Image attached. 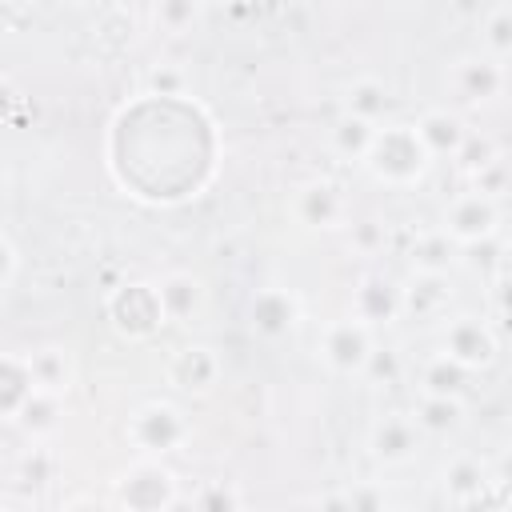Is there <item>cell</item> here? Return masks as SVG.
<instances>
[{"label": "cell", "mask_w": 512, "mask_h": 512, "mask_svg": "<svg viewBox=\"0 0 512 512\" xmlns=\"http://www.w3.org/2000/svg\"><path fill=\"white\" fill-rule=\"evenodd\" d=\"M364 160H368L372 176L384 180V184H416L432 156L420 144L412 124H388V128L372 132V144H368Z\"/></svg>", "instance_id": "obj_1"}, {"label": "cell", "mask_w": 512, "mask_h": 512, "mask_svg": "<svg viewBox=\"0 0 512 512\" xmlns=\"http://www.w3.org/2000/svg\"><path fill=\"white\" fill-rule=\"evenodd\" d=\"M108 316L112 324L124 332V336H152L168 316H164V304H160V292L152 284H124L108 296Z\"/></svg>", "instance_id": "obj_2"}, {"label": "cell", "mask_w": 512, "mask_h": 512, "mask_svg": "<svg viewBox=\"0 0 512 512\" xmlns=\"http://www.w3.org/2000/svg\"><path fill=\"white\" fill-rule=\"evenodd\" d=\"M496 224H500L496 200L484 196V192H464L444 212V236L456 240V244H480L496 232Z\"/></svg>", "instance_id": "obj_3"}, {"label": "cell", "mask_w": 512, "mask_h": 512, "mask_svg": "<svg viewBox=\"0 0 512 512\" xmlns=\"http://www.w3.org/2000/svg\"><path fill=\"white\" fill-rule=\"evenodd\" d=\"M128 436L136 440L140 452L160 456V452H172V448L188 436V420H184L172 404H148V408H140V412L132 416Z\"/></svg>", "instance_id": "obj_4"}, {"label": "cell", "mask_w": 512, "mask_h": 512, "mask_svg": "<svg viewBox=\"0 0 512 512\" xmlns=\"http://www.w3.org/2000/svg\"><path fill=\"white\" fill-rule=\"evenodd\" d=\"M372 352V336H368V324H360L356 316L352 320H336L324 328V340H320V356L332 372H364V360Z\"/></svg>", "instance_id": "obj_5"}, {"label": "cell", "mask_w": 512, "mask_h": 512, "mask_svg": "<svg viewBox=\"0 0 512 512\" xmlns=\"http://www.w3.org/2000/svg\"><path fill=\"white\" fill-rule=\"evenodd\" d=\"M444 356H452V360L464 364L468 372H472V368H484V364H492V356H496V336H492V328H488L484 320L460 316L456 324H448Z\"/></svg>", "instance_id": "obj_6"}, {"label": "cell", "mask_w": 512, "mask_h": 512, "mask_svg": "<svg viewBox=\"0 0 512 512\" xmlns=\"http://www.w3.org/2000/svg\"><path fill=\"white\" fill-rule=\"evenodd\" d=\"M120 504L140 508V512H156V508H172L176 492H172V476L160 464H140L124 484H120Z\"/></svg>", "instance_id": "obj_7"}, {"label": "cell", "mask_w": 512, "mask_h": 512, "mask_svg": "<svg viewBox=\"0 0 512 512\" xmlns=\"http://www.w3.org/2000/svg\"><path fill=\"white\" fill-rule=\"evenodd\" d=\"M296 316H300L296 300L288 292H280V288H264L252 300V328L260 336H284V332H292L296 328Z\"/></svg>", "instance_id": "obj_8"}, {"label": "cell", "mask_w": 512, "mask_h": 512, "mask_svg": "<svg viewBox=\"0 0 512 512\" xmlns=\"http://www.w3.org/2000/svg\"><path fill=\"white\" fill-rule=\"evenodd\" d=\"M416 452V420L408 416H384L372 428V456L384 464H404Z\"/></svg>", "instance_id": "obj_9"}, {"label": "cell", "mask_w": 512, "mask_h": 512, "mask_svg": "<svg viewBox=\"0 0 512 512\" xmlns=\"http://www.w3.org/2000/svg\"><path fill=\"white\" fill-rule=\"evenodd\" d=\"M352 312L360 324H388L396 312H400V288H392L388 280H364L356 288V300H352Z\"/></svg>", "instance_id": "obj_10"}, {"label": "cell", "mask_w": 512, "mask_h": 512, "mask_svg": "<svg viewBox=\"0 0 512 512\" xmlns=\"http://www.w3.org/2000/svg\"><path fill=\"white\" fill-rule=\"evenodd\" d=\"M412 128H416L420 144L428 148V156H456L460 140L468 136L464 124H460L456 116H448V112H424Z\"/></svg>", "instance_id": "obj_11"}, {"label": "cell", "mask_w": 512, "mask_h": 512, "mask_svg": "<svg viewBox=\"0 0 512 512\" xmlns=\"http://www.w3.org/2000/svg\"><path fill=\"white\" fill-rule=\"evenodd\" d=\"M500 88H504L500 60H460V68H456V92L464 100H488Z\"/></svg>", "instance_id": "obj_12"}, {"label": "cell", "mask_w": 512, "mask_h": 512, "mask_svg": "<svg viewBox=\"0 0 512 512\" xmlns=\"http://www.w3.org/2000/svg\"><path fill=\"white\" fill-rule=\"evenodd\" d=\"M32 388H36V380H32L28 360L0 356V416H16L20 404L32 396Z\"/></svg>", "instance_id": "obj_13"}, {"label": "cell", "mask_w": 512, "mask_h": 512, "mask_svg": "<svg viewBox=\"0 0 512 512\" xmlns=\"http://www.w3.org/2000/svg\"><path fill=\"white\" fill-rule=\"evenodd\" d=\"M296 212H300L304 224L328 228V224L340 220V192H336L332 184H308V188L300 192V200H296Z\"/></svg>", "instance_id": "obj_14"}, {"label": "cell", "mask_w": 512, "mask_h": 512, "mask_svg": "<svg viewBox=\"0 0 512 512\" xmlns=\"http://www.w3.org/2000/svg\"><path fill=\"white\" fill-rule=\"evenodd\" d=\"M172 380L180 388H208L216 380V360L208 348H184L172 364Z\"/></svg>", "instance_id": "obj_15"}, {"label": "cell", "mask_w": 512, "mask_h": 512, "mask_svg": "<svg viewBox=\"0 0 512 512\" xmlns=\"http://www.w3.org/2000/svg\"><path fill=\"white\" fill-rule=\"evenodd\" d=\"M424 396H460L464 384H468V368L456 364L452 356H436L428 368H424Z\"/></svg>", "instance_id": "obj_16"}, {"label": "cell", "mask_w": 512, "mask_h": 512, "mask_svg": "<svg viewBox=\"0 0 512 512\" xmlns=\"http://www.w3.org/2000/svg\"><path fill=\"white\" fill-rule=\"evenodd\" d=\"M16 420H20L24 432H32V436L56 428V420H60V400H56V392H48V388H32V396L20 404Z\"/></svg>", "instance_id": "obj_17"}, {"label": "cell", "mask_w": 512, "mask_h": 512, "mask_svg": "<svg viewBox=\"0 0 512 512\" xmlns=\"http://www.w3.org/2000/svg\"><path fill=\"white\" fill-rule=\"evenodd\" d=\"M156 292H160V304H164V316H168V320L188 316V312L196 308V300H200V284H196L192 276H168Z\"/></svg>", "instance_id": "obj_18"}, {"label": "cell", "mask_w": 512, "mask_h": 512, "mask_svg": "<svg viewBox=\"0 0 512 512\" xmlns=\"http://www.w3.org/2000/svg\"><path fill=\"white\" fill-rule=\"evenodd\" d=\"M384 108H388V92L376 80H356L348 88V116H360V120L376 124L384 116Z\"/></svg>", "instance_id": "obj_19"}, {"label": "cell", "mask_w": 512, "mask_h": 512, "mask_svg": "<svg viewBox=\"0 0 512 512\" xmlns=\"http://www.w3.org/2000/svg\"><path fill=\"white\" fill-rule=\"evenodd\" d=\"M460 420V400L456 396H424L416 412V428L424 432H448Z\"/></svg>", "instance_id": "obj_20"}, {"label": "cell", "mask_w": 512, "mask_h": 512, "mask_svg": "<svg viewBox=\"0 0 512 512\" xmlns=\"http://www.w3.org/2000/svg\"><path fill=\"white\" fill-rule=\"evenodd\" d=\"M372 132H376V124H368V120H360V116H344V120L332 128V144H336V152H344V156H364L368 144H372Z\"/></svg>", "instance_id": "obj_21"}, {"label": "cell", "mask_w": 512, "mask_h": 512, "mask_svg": "<svg viewBox=\"0 0 512 512\" xmlns=\"http://www.w3.org/2000/svg\"><path fill=\"white\" fill-rule=\"evenodd\" d=\"M480 484H484V472H480L476 460H456V464L444 472V488H448V496H452L456 504H468V500L480 492Z\"/></svg>", "instance_id": "obj_22"}, {"label": "cell", "mask_w": 512, "mask_h": 512, "mask_svg": "<svg viewBox=\"0 0 512 512\" xmlns=\"http://www.w3.org/2000/svg\"><path fill=\"white\" fill-rule=\"evenodd\" d=\"M412 260H416L420 272H444L448 260H452V244H448V236H444V232L424 236V240L412 248Z\"/></svg>", "instance_id": "obj_23"}, {"label": "cell", "mask_w": 512, "mask_h": 512, "mask_svg": "<svg viewBox=\"0 0 512 512\" xmlns=\"http://www.w3.org/2000/svg\"><path fill=\"white\" fill-rule=\"evenodd\" d=\"M28 368H32V380H36V388H48V392H60L64 388V380H68V368H64V356L60 352H36L32 360H28Z\"/></svg>", "instance_id": "obj_24"}, {"label": "cell", "mask_w": 512, "mask_h": 512, "mask_svg": "<svg viewBox=\"0 0 512 512\" xmlns=\"http://www.w3.org/2000/svg\"><path fill=\"white\" fill-rule=\"evenodd\" d=\"M196 12H200V0H160L156 4V20L168 32H184L196 20Z\"/></svg>", "instance_id": "obj_25"}, {"label": "cell", "mask_w": 512, "mask_h": 512, "mask_svg": "<svg viewBox=\"0 0 512 512\" xmlns=\"http://www.w3.org/2000/svg\"><path fill=\"white\" fill-rule=\"evenodd\" d=\"M488 48H492V60H504L508 48H512V20H508L504 8H496L492 20H488Z\"/></svg>", "instance_id": "obj_26"}, {"label": "cell", "mask_w": 512, "mask_h": 512, "mask_svg": "<svg viewBox=\"0 0 512 512\" xmlns=\"http://www.w3.org/2000/svg\"><path fill=\"white\" fill-rule=\"evenodd\" d=\"M456 156L464 160L468 172H476V168H484L488 160H496V148H492V140H484V136H464L460 148H456Z\"/></svg>", "instance_id": "obj_27"}, {"label": "cell", "mask_w": 512, "mask_h": 512, "mask_svg": "<svg viewBox=\"0 0 512 512\" xmlns=\"http://www.w3.org/2000/svg\"><path fill=\"white\" fill-rule=\"evenodd\" d=\"M364 372L368 376H376V380H396V372H400V364H396V356L392 352H368V360H364Z\"/></svg>", "instance_id": "obj_28"}, {"label": "cell", "mask_w": 512, "mask_h": 512, "mask_svg": "<svg viewBox=\"0 0 512 512\" xmlns=\"http://www.w3.org/2000/svg\"><path fill=\"white\" fill-rule=\"evenodd\" d=\"M148 84H152L160 96H176V92L184 88V76H180V72H172V68H156V72L148 76Z\"/></svg>", "instance_id": "obj_29"}, {"label": "cell", "mask_w": 512, "mask_h": 512, "mask_svg": "<svg viewBox=\"0 0 512 512\" xmlns=\"http://www.w3.org/2000/svg\"><path fill=\"white\" fill-rule=\"evenodd\" d=\"M384 236H380V228H376V220H364V224H356V244L360 248H376Z\"/></svg>", "instance_id": "obj_30"}, {"label": "cell", "mask_w": 512, "mask_h": 512, "mask_svg": "<svg viewBox=\"0 0 512 512\" xmlns=\"http://www.w3.org/2000/svg\"><path fill=\"white\" fill-rule=\"evenodd\" d=\"M12 268H16V252H12V244L0 236V288L8 284V276H12Z\"/></svg>", "instance_id": "obj_31"}, {"label": "cell", "mask_w": 512, "mask_h": 512, "mask_svg": "<svg viewBox=\"0 0 512 512\" xmlns=\"http://www.w3.org/2000/svg\"><path fill=\"white\" fill-rule=\"evenodd\" d=\"M344 504H364V508H380L384 504V496H372V492H352Z\"/></svg>", "instance_id": "obj_32"}, {"label": "cell", "mask_w": 512, "mask_h": 512, "mask_svg": "<svg viewBox=\"0 0 512 512\" xmlns=\"http://www.w3.org/2000/svg\"><path fill=\"white\" fill-rule=\"evenodd\" d=\"M200 504H236V496H228V492H208V496H200Z\"/></svg>", "instance_id": "obj_33"}, {"label": "cell", "mask_w": 512, "mask_h": 512, "mask_svg": "<svg viewBox=\"0 0 512 512\" xmlns=\"http://www.w3.org/2000/svg\"><path fill=\"white\" fill-rule=\"evenodd\" d=\"M4 8H8V0H0V20H4Z\"/></svg>", "instance_id": "obj_34"}]
</instances>
